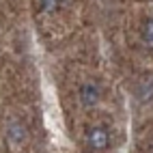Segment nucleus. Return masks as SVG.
<instances>
[{
  "label": "nucleus",
  "mask_w": 153,
  "mask_h": 153,
  "mask_svg": "<svg viewBox=\"0 0 153 153\" xmlns=\"http://www.w3.org/2000/svg\"><path fill=\"white\" fill-rule=\"evenodd\" d=\"M80 95H82V104H84L86 108H93L97 101H99V91H97V86H93V84H84Z\"/></svg>",
  "instance_id": "f03ea898"
},
{
  "label": "nucleus",
  "mask_w": 153,
  "mask_h": 153,
  "mask_svg": "<svg viewBox=\"0 0 153 153\" xmlns=\"http://www.w3.org/2000/svg\"><path fill=\"white\" fill-rule=\"evenodd\" d=\"M142 39H145V45L153 50V17L145 19V26H142Z\"/></svg>",
  "instance_id": "20e7f679"
},
{
  "label": "nucleus",
  "mask_w": 153,
  "mask_h": 153,
  "mask_svg": "<svg viewBox=\"0 0 153 153\" xmlns=\"http://www.w3.org/2000/svg\"><path fill=\"white\" fill-rule=\"evenodd\" d=\"M108 142H110V136L106 127H91L86 131V145L93 151H106Z\"/></svg>",
  "instance_id": "f257e3e1"
},
{
  "label": "nucleus",
  "mask_w": 153,
  "mask_h": 153,
  "mask_svg": "<svg viewBox=\"0 0 153 153\" xmlns=\"http://www.w3.org/2000/svg\"><path fill=\"white\" fill-rule=\"evenodd\" d=\"M9 140H11L15 147H19L26 140V127L22 123H13L11 127H9Z\"/></svg>",
  "instance_id": "7ed1b4c3"
}]
</instances>
